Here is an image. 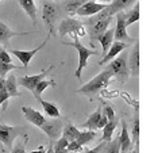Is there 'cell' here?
<instances>
[{
  "label": "cell",
  "mask_w": 154,
  "mask_h": 153,
  "mask_svg": "<svg viewBox=\"0 0 154 153\" xmlns=\"http://www.w3.org/2000/svg\"><path fill=\"white\" fill-rule=\"evenodd\" d=\"M112 22V16H104L101 12L96 14L93 18L88 19L87 22H82L84 26L88 27V33L91 37V42H95V41H99L101 38V35L108 30L109 23Z\"/></svg>",
  "instance_id": "obj_1"
},
{
  "label": "cell",
  "mask_w": 154,
  "mask_h": 153,
  "mask_svg": "<svg viewBox=\"0 0 154 153\" xmlns=\"http://www.w3.org/2000/svg\"><path fill=\"white\" fill-rule=\"evenodd\" d=\"M106 69L111 73L112 77H116L119 83H126L130 77V72L127 68V53L122 52L120 54H118L116 58L108 62Z\"/></svg>",
  "instance_id": "obj_2"
},
{
  "label": "cell",
  "mask_w": 154,
  "mask_h": 153,
  "mask_svg": "<svg viewBox=\"0 0 154 153\" xmlns=\"http://www.w3.org/2000/svg\"><path fill=\"white\" fill-rule=\"evenodd\" d=\"M112 75L108 72L107 69H104L103 72H100L96 77H93L91 81H88L87 84L79 88L77 94L81 95H87V96H93L95 94H97L99 91H101L103 88H106L109 84V80H111Z\"/></svg>",
  "instance_id": "obj_3"
},
{
  "label": "cell",
  "mask_w": 154,
  "mask_h": 153,
  "mask_svg": "<svg viewBox=\"0 0 154 153\" xmlns=\"http://www.w3.org/2000/svg\"><path fill=\"white\" fill-rule=\"evenodd\" d=\"M58 34L61 37L64 35H70V37H85L87 35V30L82 22L76 20L73 18H66L61 22L58 29Z\"/></svg>",
  "instance_id": "obj_4"
},
{
  "label": "cell",
  "mask_w": 154,
  "mask_h": 153,
  "mask_svg": "<svg viewBox=\"0 0 154 153\" xmlns=\"http://www.w3.org/2000/svg\"><path fill=\"white\" fill-rule=\"evenodd\" d=\"M72 38H73V42L70 43V45H72L77 50V53H79V67H77V69L75 72V76L80 80V79H81L82 69L87 67V62H88V60H89V57L97 54V52L85 48V46L79 41V37H72Z\"/></svg>",
  "instance_id": "obj_5"
},
{
  "label": "cell",
  "mask_w": 154,
  "mask_h": 153,
  "mask_svg": "<svg viewBox=\"0 0 154 153\" xmlns=\"http://www.w3.org/2000/svg\"><path fill=\"white\" fill-rule=\"evenodd\" d=\"M42 18L45 24L49 27L50 35H54L56 34V22H57V18H58V8H57V5L54 3L51 2L43 3Z\"/></svg>",
  "instance_id": "obj_6"
},
{
  "label": "cell",
  "mask_w": 154,
  "mask_h": 153,
  "mask_svg": "<svg viewBox=\"0 0 154 153\" xmlns=\"http://www.w3.org/2000/svg\"><path fill=\"white\" fill-rule=\"evenodd\" d=\"M20 134H24L22 127L0 123V142L4 144V146H7V148H12L14 140Z\"/></svg>",
  "instance_id": "obj_7"
},
{
  "label": "cell",
  "mask_w": 154,
  "mask_h": 153,
  "mask_svg": "<svg viewBox=\"0 0 154 153\" xmlns=\"http://www.w3.org/2000/svg\"><path fill=\"white\" fill-rule=\"evenodd\" d=\"M107 122H108V119L103 115V107L99 105V107L95 110V113L91 114L81 126L89 130H97V129H103L107 125Z\"/></svg>",
  "instance_id": "obj_8"
},
{
  "label": "cell",
  "mask_w": 154,
  "mask_h": 153,
  "mask_svg": "<svg viewBox=\"0 0 154 153\" xmlns=\"http://www.w3.org/2000/svg\"><path fill=\"white\" fill-rule=\"evenodd\" d=\"M114 39L116 42H133V38L127 34V26L125 23V12L116 14V27L114 29Z\"/></svg>",
  "instance_id": "obj_9"
},
{
  "label": "cell",
  "mask_w": 154,
  "mask_h": 153,
  "mask_svg": "<svg viewBox=\"0 0 154 153\" xmlns=\"http://www.w3.org/2000/svg\"><path fill=\"white\" fill-rule=\"evenodd\" d=\"M53 68H54V65H50L48 69L42 70V72L38 73V75H34V76H23V77H20L19 80H16V83H18V86H22V87H24V88H27L29 91L34 92L35 86H37L39 81H42L43 79H46V76L49 75V72H50Z\"/></svg>",
  "instance_id": "obj_10"
},
{
  "label": "cell",
  "mask_w": 154,
  "mask_h": 153,
  "mask_svg": "<svg viewBox=\"0 0 154 153\" xmlns=\"http://www.w3.org/2000/svg\"><path fill=\"white\" fill-rule=\"evenodd\" d=\"M62 126H64L62 121H58V119H56V121H46L45 123H43L42 126L39 127V129L42 130V132L45 133L46 136H48L49 140H50L51 142H56V141L58 140L60 137H61Z\"/></svg>",
  "instance_id": "obj_11"
},
{
  "label": "cell",
  "mask_w": 154,
  "mask_h": 153,
  "mask_svg": "<svg viewBox=\"0 0 154 153\" xmlns=\"http://www.w3.org/2000/svg\"><path fill=\"white\" fill-rule=\"evenodd\" d=\"M49 38H50V35H49V37L46 38V39L43 41L41 45H38L35 49H32V50H16V49H11V53H12L14 56L18 57L19 61L23 64V69L27 70V68H29V64H30V61H31V58L38 53V52L41 50V49L43 48V46L46 45V43H48Z\"/></svg>",
  "instance_id": "obj_12"
},
{
  "label": "cell",
  "mask_w": 154,
  "mask_h": 153,
  "mask_svg": "<svg viewBox=\"0 0 154 153\" xmlns=\"http://www.w3.org/2000/svg\"><path fill=\"white\" fill-rule=\"evenodd\" d=\"M108 4H104V3H96V2H85L81 7L77 8L76 15L80 16H91V15H96V14L101 12L103 10H106V7Z\"/></svg>",
  "instance_id": "obj_13"
},
{
  "label": "cell",
  "mask_w": 154,
  "mask_h": 153,
  "mask_svg": "<svg viewBox=\"0 0 154 153\" xmlns=\"http://www.w3.org/2000/svg\"><path fill=\"white\" fill-rule=\"evenodd\" d=\"M137 2H138V0H112L111 4L107 5L106 10L101 11V14H103L104 16H112L114 14L122 12L123 10L131 7V5L135 4Z\"/></svg>",
  "instance_id": "obj_14"
},
{
  "label": "cell",
  "mask_w": 154,
  "mask_h": 153,
  "mask_svg": "<svg viewBox=\"0 0 154 153\" xmlns=\"http://www.w3.org/2000/svg\"><path fill=\"white\" fill-rule=\"evenodd\" d=\"M128 48V45L127 43H123V42H112V45H111V48L108 49V52H107V54L103 57V58L99 61V65L100 67H103V65H106V64H108L109 61H112V60L115 58V57L118 56V54H120L122 52H125V49H127Z\"/></svg>",
  "instance_id": "obj_15"
},
{
  "label": "cell",
  "mask_w": 154,
  "mask_h": 153,
  "mask_svg": "<svg viewBox=\"0 0 154 153\" xmlns=\"http://www.w3.org/2000/svg\"><path fill=\"white\" fill-rule=\"evenodd\" d=\"M22 113L24 114V118H26L30 123L35 125V126H38V127H41L46 122V118L43 117V114L34 110L32 107H29V106H23V107H22Z\"/></svg>",
  "instance_id": "obj_16"
},
{
  "label": "cell",
  "mask_w": 154,
  "mask_h": 153,
  "mask_svg": "<svg viewBox=\"0 0 154 153\" xmlns=\"http://www.w3.org/2000/svg\"><path fill=\"white\" fill-rule=\"evenodd\" d=\"M127 68L133 76H138L139 73V43L135 42L134 49L127 56Z\"/></svg>",
  "instance_id": "obj_17"
},
{
  "label": "cell",
  "mask_w": 154,
  "mask_h": 153,
  "mask_svg": "<svg viewBox=\"0 0 154 153\" xmlns=\"http://www.w3.org/2000/svg\"><path fill=\"white\" fill-rule=\"evenodd\" d=\"M133 149V141L130 138L127 130V123L125 121L122 122V133L119 134V152L120 153H128Z\"/></svg>",
  "instance_id": "obj_18"
},
{
  "label": "cell",
  "mask_w": 154,
  "mask_h": 153,
  "mask_svg": "<svg viewBox=\"0 0 154 153\" xmlns=\"http://www.w3.org/2000/svg\"><path fill=\"white\" fill-rule=\"evenodd\" d=\"M30 33H16L14 30H11L10 27L5 23H3L0 20V43L3 45V48H7L10 45V39L12 37H16V35H27Z\"/></svg>",
  "instance_id": "obj_19"
},
{
  "label": "cell",
  "mask_w": 154,
  "mask_h": 153,
  "mask_svg": "<svg viewBox=\"0 0 154 153\" xmlns=\"http://www.w3.org/2000/svg\"><path fill=\"white\" fill-rule=\"evenodd\" d=\"M79 134H80V130L72 123V121L66 119V122H65L64 126H62L61 137H64L65 140L68 141V142H72V141H76L77 140Z\"/></svg>",
  "instance_id": "obj_20"
},
{
  "label": "cell",
  "mask_w": 154,
  "mask_h": 153,
  "mask_svg": "<svg viewBox=\"0 0 154 153\" xmlns=\"http://www.w3.org/2000/svg\"><path fill=\"white\" fill-rule=\"evenodd\" d=\"M19 4L24 10V12L30 16L32 23H37V5L34 0H19Z\"/></svg>",
  "instance_id": "obj_21"
},
{
  "label": "cell",
  "mask_w": 154,
  "mask_h": 153,
  "mask_svg": "<svg viewBox=\"0 0 154 153\" xmlns=\"http://www.w3.org/2000/svg\"><path fill=\"white\" fill-rule=\"evenodd\" d=\"M99 42H100V45H101V54H103V57H104L107 54V52H108V49L111 48L112 42H114V29L107 30V31L101 35Z\"/></svg>",
  "instance_id": "obj_22"
},
{
  "label": "cell",
  "mask_w": 154,
  "mask_h": 153,
  "mask_svg": "<svg viewBox=\"0 0 154 153\" xmlns=\"http://www.w3.org/2000/svg\"><path fill=\"white\" fill-rule=\"evenodd\" d=\"M16 76L15 75H10L7 79H5V91L10 95V98H16L20 96V92L18 91V83H16Z\"/></svg>",
  "instance_id": "obj_23"
},
{
  "label": "cell",
  "mask_w": 154,
  "mask_h": 153,
  "mask_svg": "<svg viewBox=\"0 0 154 153\" xmlns=\"http://www.w3.org/2000/svg\"><path fill=\"white\" fill-rule=\"evenodd\" d=\"M116 125H118L116 118L107 122V125L103 127V136H101V138H100L101 142H108V141H111L112 134H114L115 129H116Z\"/></svg>",
  "instance_id": "obj_24"
},
{
  "label": "cell",
  "mask_w": 154,
  "mask_h": 153,
  "mask_svg": "<svg viewBox=\"0 0 154 153\" xmlns=\"http://www.w3.org/2000/svg\"><path fill=\"white\" fill-rule=\"evenodd\" d=\"M39 103H41V106L43 107V110H45V113H46V115H49V117H51V118H57L58 119L60 118V108L57 107L54 103H50V102H46V100H43L42 98H39Z\"/></svg>",
  "instance_id": "obj_25"
},
{
  "label": "cell",
  "mask_w": 154,
  "mask_h": 153,
  "mask_svg": "<svg viewBox=\"0 0 154 153\" xmlns=\"http://www.w3.org/2000/svg\"><path fill=\"white\" fill-rule=\"evenodd\" d=\"M139 18H141V15H139V3L137 2L135 4H134L133 10L125 14V23H126V26H130V24L138 22Z\"/></svg>",
  "instance_id": "obj_26"
},
{
  "label": "cell",
  "mask_w": 154,
  "mask_h": 153,
  "mask_svg": "<svg viewBox=\"0 0 154 153\" xmlns=\"http://www.w3.org/2000/svg\"><path fill=\"white\" fill-rule=\"evenodd\" d=\"M139 114L138 110L135 111V117H134V123H133V142L135 144V153H139Z\"/></svg>",
  "instance_id": "obj_27"
},
{
  "label": "cell",
  "mask_w": 154,
  "mask_h": 153,
  "mask_svg": "<svg viewBox=\"0 0 154 153\" xmlns=\"http://www.w3.org/2000/svg\"><path fill=\"white\" fill-rule=\"evenodd\" d=\"M56 86H57V83L53 80V79H50V80H46V79H43L42 81H39V83L35 86L34 92H32V94L35 95V98H37V99H39L41 95H42V92L45 91L46 88H49V87H56Z\"/></svg>",
  "instance_id": "obj_28"
},
{
  "label": "cell",
  "mask_w": 154,
  "mask_h": 153,
  "mask_svg": "<svg viewBox=\"0 0 154 153\" xmlns=\"http://www.w3.org/2000/svg\"><path fill=\"white\" fill-rule=\"evenodd\" d=\"M95 138H96V132H93V130H88V132H80V134H79V137H77L76 142L79 144L80 146H84V145H87V144L92 142Z\"/></svg>",
  "instance_id": "obj_29"
},
{
  "label": "cell",
  "mask_w": 154,
  "mask_h": 153,
  "mask_svg": "<svg viewBox=\"0 0 154 153\" xmlns=\"http://www.w3.org/2000/svg\"><path fill=\"white\" fill-rule=\"evenodd\" d=\"M68 141L65 140L64 137H60L58 140L56 141V144H53V151L54 153H69L68 152Z\"/></svg>",
  "instance_id": "obj_30"
},
{
  "label": "cell",
  "mask_w": 154,
  "mask_h": 153,
  "mask_svg": "<svg viewBox=\"0 0 154 153\" xmlns=\"http://www.w3.org/2000/svg\"><path fill=\"white\" fill-rule=\"evenodd\" d=\"M104 153H120L119 152V136L115 140H111L108 142H106L104 145Z\"/></svg>",
  "instance_id": "obj_31"
},
{
  "label": "cell",
  "mask_w": 154,
  "mask_h": 153,
  "mask_svg": "<svg viewBox=\"0 0 154 153\" xmlns=\"http://www.w3.org/2000/svg\"><path fill=\"white\" fill-rule=\"evenodd\" d=\"M84 3H85V0H70V2H68L66 4H65V8H66V11L70 15H75L77 8L81 7Z\"/></svg>",
  "instance_id": "obj_32"
},
{
  "label": "cell",
  "mask_w": 154,
  "mask_h": 153,
  "mask_svg": "<svg viewBox=\"0 0 154 153\" xmlns=\"http://www.w3.org/2000/svg\"><path fill=\"white\" fill-rule=\"evenodd\" d=\"M15 69H20V67H16L14 64H7V62H2L0 61V77L4 79L10 70H15Z\"/></svg>",
  "instance_id": "obj_33"
},
{
  "label": "cell",
  "mask_w": 154,
  "mask_h": 153,
  "mask_svg": "<svg viewBox=\"0 0 154 153\" xmlns=\"http://www.w3.org/2000/svg\"><path fill=\"white\" fill-rule=\"evenodd\" d=\"M27 140H29V136H24V140H20V141H18L16 142V145H15V148L12 149V152L11 153H26V142H27Z\"/></svg>",
  "instance_id": "obj_34"
},
{
  "label": "cell",
  "mask_w": 154,
  "mask_h": 153,
  "mask_svg": "<svg viewBox=\"0 0 154 153\" xmlns=\"http://www.w3.org/2000/svg\"><path fill=\"white\" fill-rule=\"evenodd\" d=\"M103 115L106 117L108 121H112V119L116 118V117H115V110H114V107H112L111 105H104V107H103Z\"/></svg>",
  "instance_id": "obj_35"
},
{
  "label": "cell",
  "mask_w": 154,
  "mask_h": 153,
  "mask_svg": "<svg viewBox=\"0 0 154 153\" xmlns=\"http://www.w3.org/2000/svg\"><path fill=\"white\" fill-rule=\"evenodd\" d=\"M0 61L2 62H7V64H12V60H11V56L7 50H5L3 46H0Z\"/></svg>",
  "instance_id": "obj_36"
},
{
  "label": "cell",
  "mask_w": 154,
  "mask_h": 153,
  "mask_svg": "<svg viewBox=\"0 0 154 153\" xmlns=\"http://www.w3.org/2000/svg\"><path fill=\"white\" fill-rule=\"evenodd\" d=\"M68 152H82V146H80L76 141H72V142L68 144Z\"/></svg>",
  "instance_id": "obj_37"
},
{
  "label": "cell",
  "mask_w": 154,
  "mask_h": 153,
  "mask_svg": "<svg viewBox=\"0 0 154 153\" xmlns=\"http://www.w3.org/2000/svg\"><path fill=\"white\" fill-rule=\"evenodd\" d=\"M8 99H10V95L7 94V92H4V94H0V106L4 103V106H7V102Z\"/></svg>",
  "instance_id": "obj_38"
},
{
  "label": "cell",
  "mask_w": 154,
  "mask_h": 153,
  "mask_svg": "<svg viewBox=\"0 0 154 153\" xmlns=\"http://www.w3.org/2000/svg\"><path fill=\"white\" fill-rule=\"evenodd\" d=\"M5 79H2L0 77V94H4V92H7L5 91Z\"/></svg>",
  "instance_id": "obj_39"
},
{
  "label": "cell",
  "mask_w": 154,
  "mask_h": 153,
  "mask_svg": "<svg viewBox=\"0 0 154 153\" xmlns=\"http://www.w3.org/2000/svg\"><path fill=\"white\" fill-rule=\"evenodd\" d=\"M26 153H45V146L41 145L37 151H31V152H26Z\"/></svg>",
  "instance_id": "obj_40"
},
{
  "label": "cell",
  "mask_w": 154,
  "mask_h": 153,
  "mask_svg": "<svg viewBox=\"0 0 154 153\" xmlns=\"http://www.w3.org/2000/svg\"><path fill=\"white\" fill-rule=\"evenodd\" d=\"M53 144L54 142H49V146H48V151H45V153H54V151H53Z\"/></svg>",
  "instance_id": "obj_41"
},
{
  "label": "cell",
  "mask_w": 154,
  "mask_h": 153,
  "mask_svg": "<svg viewBox=\"0 0 154 153\" xmlns=\"http://www.w3.org/2000/svg\"><path fill=\"white\" fill-rule=\"evenodd\" d=\"M97 2H104V4H107L108 2H112V0H97Z\"/></svg>",
  "instance_id": "obj_42"
},
{
  "label": "cell",
  "mask_w": 154,
  "mask_h": 153,
  "mask_svg": "<svg viewBox=\"0 0 154 153\" xmlns=\"http://www.w3.org/2000/svg\"><path fill=\"white\" fill-rule=\"evenodd\" d=\"M81 153H85V152H81Z\"/></svg>",
  "instance_id": "obj_43"
}]
</instances>
